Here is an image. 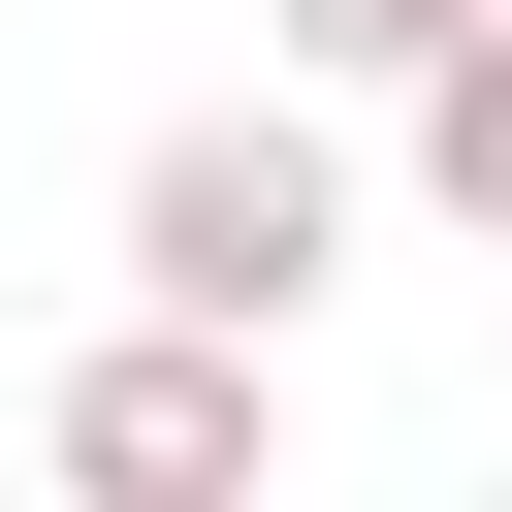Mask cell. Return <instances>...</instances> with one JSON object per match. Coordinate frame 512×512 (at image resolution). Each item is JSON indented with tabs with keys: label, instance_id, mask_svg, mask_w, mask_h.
I'll list each match as a JSON object with an SVG mask.
<instances>
[{
	"label": "cell",
	"instance_id": "1",
	"mask_svg": "<svg viewBox=\"0 0 512 512\" xmlns=\"http://www.w3.org/2000/svg\"><path fill=\"white\" fill-rule=\"evenodd\" d=\"M128 288H160V320H256V352H288V320L352 288V160H320V128H256V96H192V128L128 160Z\"/></svg>",
	"mask_w": 512,
	"mask_h": 512
},
{
	"label": "cell",
	"instance_id": "2",
	"mask_svg": "<svg viewBox=\"0 0 512 512\" xmlns=\"http://www.w3.org/2000/svg\"><path fill=\"white\" fill-rule=\"evenodd\" d=\"M32 448H64L96 512H256V480H288V352H256V320H160V288H128V320L64 352V416H32Z\"/></svg>",
	"mask_w": 512,
	"mask_h": 512
},
{
	"label": "cell",
	"instance_id": "3",
	"mask_svg": "<svg viewBox=\"0 0 512 512\" xmlns=\"http://www.w3.org/2000/svg\"><path fill=\"white\" fill-rule=\"evenodd\" d=\"M384 128H416V224H448V256H512V0H448V32L384 64Z\"/></svg>",
	"mask_w": 512,
	"mask_h": 512
},
{
	"label": "cell",
	"instance_id": "4",
	"mask_svg": "<svg viewBox=\"0 0 512 512\" xmlns=\"http://www.w3.org/2000/svg\"><path fill=\"white\" fill-rule=\"evenodd\" d=\"M256 32H288V64H320V96H384V64H416V32H448V0H256Z\"/></svg>",
	"mask_w": 512,
	"mask_h": 512
}]
</instances>
